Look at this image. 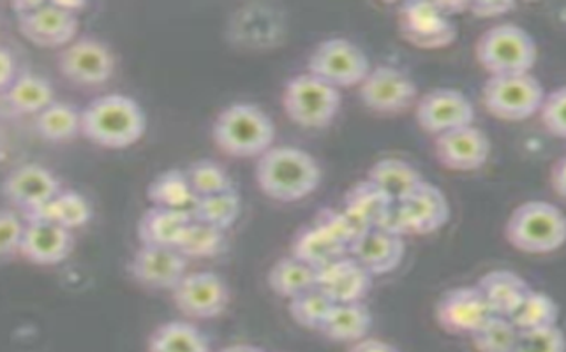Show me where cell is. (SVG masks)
<instances>
[{"instance_id": "6da1fadb", "label": "cell", "mask_w": 566, "mask_h": 352, "mask_svg": "<svg viewBox=\"0 0 566 352\" xmlns=\"http://www.w3.org/2000/svg\"><path fill=\"white\" fill-rule=\"evenodd\" d=\"M258 188L280 203H295L313 194L322 182L318 161L296 147H272L258 157Z\"/></svg>"}, {"instance_id": "7a4b0ae2", "label": "cell", "mask_w": 566, "mask_h": 352, "mask_svg": "<svg viewBox=\"0 0 566 352\" xmlns=\"http://www.w3.org/2000/svg\"><path fill=\"white\" fill-rule=\"evenodd\" d=\"M147 131V115L133 97L106 94L82 109V136L103 148L133 147Z\"/></svg>"}, {"instance_id": "3957f363", "label": "cell", "mask_w": 566, "mask_h": 352, "mask_svg": "<svg viewBox=\"0 0 566 352\" xmlns=\"http://www.w3.org/2000/svg\"><path fill=\"white\" fill-rule=\"evenodd\" d=\"M213 143L237 159L260 157L272 148L275 126L260 106L235 103L222 109L212 126Z\"/></svg>"}, {"instance_id": "277c9868", "label": "cell", "mask_w": 566, "mask_h": 352, "mask_svg": "<svg viewBox=\"0 0 566 352\" xmlns=\"http://www.w3.org/2000/svg\"><path fill=\"white\" fill-rule=\"evenodd\" d=\"M505 236L521 253H554L565 244V215L549 201H526L506 221Z\"/></svg>"}, {"instance_id": "5b68a950", "label": "cell", "mask_w": 566, "mask_h": 352, "mask_svg": "<svg viewBox=\"0 0 566 352\" xmlns=\"http://www.w3.org/2000/svg\"><path fill=\"white\" fill-rule=\"evenodd\" d=\"M82 2H20L18 26L25 40L40 49H64L78 34Z\"/></svg>"}, {"instance_id": "8992f818", "label": "cell", "mask_w": 566, "mask_h": 352, "mask_svg": "<svg viewBox=\"0 0 566 352\" xmlns=\"http://www.w3.org/2000/svg\"><path fill=\"white\" fill-rule=\"evenodd\" d=\"M476 61L491 76L530 73L538 49L530 32L515 23H501L480 35Z\"/></svg>"}, {"instance_id": "52a82bcc", "label": "cell", "mask_w": 566, "mask_h": 352, "mask_svg": "<svg viewBox=\"0 0 566 352\" xmlns=\"http://www.w3.org/2000/svg\"><path fill=\"white\" fill-rule=\"evenodd\" d=\"M283 108L296 126L323 129L339 114L340 90L311 73L296 74L284 87Z\"/></svg>"}, {"instance_id": "ba28073f", "label": "cell", "mask_w": 566, "mask_h": 352, "mask_svg": "<svg viewBox=\"0 0 566 352\" xmlns=\"http://www.w3.org/2000/svg\"><path fill=\"white\" fill-rule=\"evenodd\" d=\"M545 92L532 73L489 76L482 88L485 109L493 117L521 122L538 114Z\"/></svg>"}, {"instance_id": "9c48e42d", "label": "cell", "mask_w": 566, "mask_h": 352, "mask_svg": "<svg viewBox=\"0 0 566 352\" xmlns=\"http://www.w3.org/2000/svg\"><path fill=\"white\" fill-rule=\"evenodd\" d=\"M307 70V73L340 90L360 85L370 71V64L364 50L354 41L331 38L322 41L311 53Z\"/></svg>"}, {"instance_id": "30bf717a", "label": "cell", "mask_w": 566, "mask_h": 352, "mask_svg": "<svg viewBox=\"0 0 566 352\" xmlns=\"http://www.w3.org/2000/svg\"><path fill=\"white\" fill-rule=\"evenodd\" d=\"M449 218L450 205L443 191L432 183L423 182L410 198L394 206L385 230L402 238L408 235H431L441 230Z\"/></svg>"}, {"instance_id": "8fae6325", "label": "cell", "mask_w": 566, "mask_h": 352, "mask_svg": "<svg viewBox=\"0 0 566 352\" xmlns=\"http://www.w3.org/2000/svg\"><path fill=\"white\" fill-rule=\"evenodd\" d=\"M57 66L71 83L97 87L114 76L115 55L108 44L92 35H82L62 49Z\"/></svg>"}, {"instance_id": "7c38bea8", "label": "cell", "mask_w": 566, "mask_h": 352, "mask_svg": "<svg viewBox=\"0 0 566 352\" xmlns=\"http://www.w3.org/2000/svg\"><path fill=\"white\" fill-rule=\"evenodd\" d=\"M358 96L370 111L402 114L419 99V88L410 74L394 66L370 67L358 85Z\"/></svg>"}, {"instance_id": "4fadbf2b", "label": "cell", "mask_w": 566, "mask_h": 352, "mask_svg": "<svg viewBox=\"0 0 566 352\" xmlns=\"http://www.w3.org/2000/svg\"><path fill=\"white\" fill-rule=\"evenodd\" d=\"M177 309L192 319L219 318L230 305V287L213 271L186 274L171 289Z\"/></svg>"}, {"instance_id": "5bb4252c", "label": "cell", "mask_w": 566, "mask_h": 352, "mask_svg": "<svg viewBox=\"0 0 566 352\" xmlns=\"http://www.w3.org/2000/svg\"><path fill=\"white\" fill-rule=\"evenodd\" d=\"M401 34L411 46L422 50L447 49L458 38V26L441 4L410 2L399 14Z\"/></svg>"}, {"instance_id": "9a60e30c", "label": "cell", "mask_w": 566, "mask_h": 352, "mask_svg": "<svg viewBox=\"0 0 566 352\" xmlns=\"http://www.w3.org/2000/svg\"><path fill=\"white\" fill-rule=\"evenodd\" d=\"M417 122L429 135L440 136L475 120V106L455 88H434L417 100Z\"/></svg>"}, {"instance_id": "2e32d148", "label": "cell", "mask_w": 566, "mask_h": 352, "mask_svg": "<svg viewBox=\"0 0 566 352\" xmlns=\"http://www.w3.org/2000/svg\"><path fill=\"white\" fill-rule=\"evenodd\" d=\"M61 191L57 177L34 162L18 166L2 182V194L14 209L22 210L23 217L43 209Z\"/></svg>"}, {"instance_id": "e0dca14e", "label": "cell", "mask_w": 566, "mask_h": 352, "mask_svg": "<svg viewBox=\"0 0 566 352\" xmlns=\"http://www.w3.org/2000/svg\"><path fill=\"white\" fill-rule=\"evenodd\" d=\"M491 140L479 127L467 126L436 136V159L452 171H475L491 157Z\"/></svg>"}, {"instance_id": "ac0fdd59", "label": "cell", "mask_w": 566, "mask_h": 352, "mask_svg": "<svg viewBox=\"0 0 566 352\" xmlns=\"http://www.w3.org/2000/svg\"><path fill=\"white\" fill-rule=\"evenodd\" d=\"M129 274L136 282L159 291H171L188 274V259L174 247L142 245L129 262Z\"/></svg>"}, {"instance_id": "d6986e66", "label": "cell", "mask_w": 566, "mask_h": 352, "mask_svg": "<svg viewBox=\"0 0 566 352\" xmlns=\"http://www.w3.org/2000/svg\"><path fill=\"white\" fill-rule=\"evenodd\" d=\"M491 316L493 312L475 286L450 289L436 307L438 324L453 335H471Z\"/></svg>"}, {"instance_id": "ffe728a7", "label": "cell", "mask_w": 566, "mask_h": 352, "mask_svg": "<svg viewBox=\"0 0 566 352\" xmlns=\"http://www.w3.org/2000/svg\"><path fill=\"white\" fill-rule=\"evenodd\" d=\"M73 231L50 221H25L20 254L34 265L53 266L73 253Z\"/></svg>"}, {"instance_id": "44dd1931", "label": "cell", "mask_w": 566, "mask_h": 352, "mask_svg": "<svg viewBox=\"0 0 566 352\" xmlns=\"http://www.w3.org/2000/svg\"><path fill=\"white\" fill-rule=\"evenodd\" d=\"M405 238L385 227L367 230L358 236L348 254L355 262L369 271L370 277L392 274L405 257Z\"/></svg>"}, {"instance_id": "7402d4cb", "label": "cell", "mask_w": 566, "mask_h": 352, "mask_svg": "<svg viewBox=\"0 0 566 352\" xmlns=\"http://www.w3.org/2000/svg\"><path fill=\"white\" fill-rule=\"evenodd\" d=\"M316 287H319L334 303H355L369 295L373 277L354 257L346 254L318 270Z\"/></svg>"}, {"instance_id": "603a6c76", "label": "cell", "mask_w": 566, "mask_h": 352, "mask_svg": "<svg viewBox=\"0 0 566 352\" xmlns=\"http://www.w3.org/2000/svg\"><path fill=\"white\" fill-rule=\"evenodd\" d=\"M475 287L493 316L506 319H510L532 291L530 284L512 270L489 271L484 277H480Z\"/></svg>"}, {"instance_id": "cb8c5ba5", "label": "cell", "mask_w": 566, "mask_h": 352, "mask_svg": "<svg viewBox=\"0 0 566 352\" xmlns=\"http://www.w3.org/2000/svg\"><path fill=\"white\" fill-rule=\"evenodd\" d=\"M394 206L396 203L375 183L361 180L346 192L343 210L364 230H375L387 226Z\"/></svg>"}, {"instance_id": "d4e9b609", "label": "cell", "mask_w": 566, "mask_h": 352, "mask_svg": "<svg viewBox=\"0 0 566 352\" xmlns=\"http://www.w3.org/2000/svg\"><path fill=\"white\" fill-rule=\"evenodd\" d=\"M191 213L186 210L150 206L138 222V238L148 247L177 248L184 231L191 224Z\"/></svg>"}, {"instance_id": "484cf974", "label": "cell", "mask_w": 566, "mask_h": 352, "mask_svg": "<svg viewBox=\"0 0 566 352\" xmlns=\"http://www.w3.org/2000/svg\"><path fill=\"white\" fill-rule=\"evenodd\" d=\"M367 180L381 189L396 205L410 198L426 182L413 164L396 157H385L370 166Z\"/></svg>"}, {"instance_id": "4316f807", "label": "cell", "mask_w": 566, "mask_h": 352, "mask_svg": "<svg viewBox=\"0 0 566 352\" xmlns=\"http://www.w3.org/2000/svg\"><path fill=\"white\" fill-rule=\"evenodd\" d=\"M370 327H373V313L364 301H355V303L334 305L319 331L334 342L355 344L358 340L367 339Z\"/></svg>"}, {"instance_id": "83f0119b", "label": "cell", "mask_w": 566, "mask_h": 352, "mask_svg": "<svg viewBox=\"0 0 566 352\" xmlns=\"http://www.w3.org/2000/svg\"><path fill=\"white\" fill-rule=\"evenodd\" d=\"M4 94L9 108L23 115L41 114L55 100V90L49 79L32 73L17 74Z\"/></svg>"}, {"instance_id": "f1b7e54d", "label": "cell", "mask_w": 566, "mask_h": 352, "mask_svg": "<svg viewBox=\"0 0 566 352\" xmlns=\"http://www.w3.org/2000/svg\"><path fill=\"white\" fill-rule=\"evenodd\" d=\"M92 218V206L87 198L80 192L64 191L62 189L57 196L53 198L43 209L35 210L23 217V221H50L59 226L74 231L88 224Z\"/></svg>"}, {"instance_id": "f546056e", "label": "cell", "mask_w": 566, "mask_h": 352, "mask_svg": "<svg viewBox=\"0 0 566 352\" xmlns=\"http://www.w3.org/2000/svg\"><path fill=\"white\" fill-rule=\"evenodd\" d=\"M348 248L343 247L339 242L332 238L328 233L311 224V226L302 227L293 238L292 244V256L296 259L307 263L313 266L316 270L323 268V266L331 265L332 262H336L339 257L346 256Z\"/></svg>"}, {"instance_id": "4dcf8cb0", "label": "cell", "mask_w": 566, "mask_h": 352, "mask_svg": "<svg viewBox=\"0 0 566 352\" xmlns=\"http://www.w3.org/2000/svg\"><path fill=\"white\" fill-rule=\"evenodd\" d=\"M148 352H210V342L191 322L171 321L154 330Z\"/></svg>"}, {"instance_id": "1f68e13d", "label": "cell", "mask_w": 566, "mask_h": 352, "mask_svg": "<svg viewBox=\"0 0 566 352\" xmlns=\"http://www.w3.org/2000/svg\"><path fill=\"white\" fill-rule=\"evenodd\" d=\"M266 279L275 295L292 300L295 296L316 287L318 270L290 254L274 263Z\"/></svg>"}, {"instance_id": "d6a6232c", "label": "cell", "mask_w": 566, "mask_h": 352, "mask_svg": "<svg viewBox=\"0 0 566 352\" xmlns=\"http://www.w3.org/2000/svg\"><path fill=\"white\" fill-rule=\"evenodd\" d=\"M35 131L46 141L64 143L82 135V109L53 100L49 108L35 115Z\"/></svg>"}, {"instance_id": "836d02e7", "label": "cell", "mask_w": 566, "mask_h": 352, "mask_svg": "<svg viewBox=\"0 0 566 352\" xmlns=\"http://www.w3.org/2000/svg\"><path fill=\"white\" fill-rule=\"evenodd\" d=\"M147 198L153 206L186 210L189 213L197 201L186 171L182 170H166L165 173L157 174L156 179L148 183Z\"/></svg>"}, {"instance_id": "e575fe53", "label": "cell", "mask_w": 566, "mask_h": 352, "mask_svg": "<svg viewBox=\"0 0 566 352\" xmlns=\"http://www.w3.org/2000/svg\"><path fill=\"white\" fill-rule=\"evenodd\" d=\"M242 210L239 192L235 189L231 191L219 192L213 196L197 198L191 209L192 221L203 222L209 226L227 231L235 224Z\"/></svg>"}, {"instance_id": "d590c367", "label": "cell", "mask_w": 566, "mask_h": 352, "mask_svg": "<svg viewBox=\"0 0 566 352\" xmlns=\"http://www.w3.org/2000/svg\"><path fill=\"white\" fill-rule=\"evenodd\" d=\"M558 303L549 295L541 291H530L518 309L510 316V322L517 331L542 330V328L558 327Z\"/></svg>"}, {"instance_id": "8d00e7d4", "label": "cell", "mask_w": 566, "mask_h": 352, "mask_svg": "<svg viewBox=\"0 0 566 352\" xmlns=\"http://www.w3.org/2000/svg\"><path fill=\"white\" fill-rule=\"evenodd\" d=\"M224 248H227V231L198 221H191L177 245V250L188 262L189 259H209V257L219 256Z\"/></svg>"}, {"instance_id": "74e56055", "label": "cell", "mask_w": 566, "mask_h": 352, "mask_svg": "<svg viewBox=\"0 0 566 352\" xmlns=\"http://www.w3.org/2000/svg\"><path fill=\"white\" fill-rule=\"evenodd\" d=\"M186 177H188L189 185L197 198L213 196L219 192L235 189L228 171L212 159H200V161L192 162L186 170Z\"/></svg>"}, {"instance_id": "f35d334b", "label": "cell", "mask_w": 566, "mask_h": 352, "mask_svg": "<svg viewBox=\"0 0 566 352\" xmlns=\"http://www.w3.org/2000/svg\"><path fill=\"white\" fill-rule=\"evenodd\" d=\"M334 305L319 287H313L290 300V313L301 327L319 331Z\"/></svg>"}, {"instance_id": "ab89813d", "label": "cell", "mask_w": 566, "mask_h": 352, "mask_svg": "<svg viewBox=\"0 0 566 352\" xmlns=\"http://www.w3.org/2000/svg\"><path fill=\"white\" fill-rule=\"evenodd\" d=\"M517 335L518 331L510 319L491 316L470 337L479 352H514Z\"/></svg>"}, {"instance_id": "60d3db41", "label": "cell", "mask_w": 566, "mask_h": 352, "mask_svg": "<svg viewBox=\"0 0 566 352\" xmlns=\"http://www.w3.org/2000/svg\"><path fill=\"white\" fill-rule=\"evenodd\" d=\"M313 224L322 227L325 233L332 236V238L339 242L343 247L348 248L357 242L358 236L361 233H366L367 230L355 222L354 218L349 217L345 210L336 209H319L314 217Z\"/></svg>"}, {"instance_id": "b9f144b4", "label": "cell", "mask_w": 566, "mask_h": 352, "mask_svg": "<svg viewBox=\"0 0 566 352\" xmlns=\"http://www.w3.org/2000/svg\"><path fill=\"white\" fill-rule=\"evenodd\" d=\"M565 105L566 88L558 87L549 94H545L541 108H538L545 131L558 140H565L566 136Z\"/></svg>"}, {"instance_id": "7bdbcfd3", "label": "cell", "mask_w": 566, "mask_h": 352, "mask_svg": "<svg viewBox=\"0 0 566 352\" xmlns=\"http://www.w3.org/2000/svg\"><path fill=\"white\" fill-rule=\"evenodd\" d=\"M514 352H565V339L558 327L518 331Z\"/></svg>"}, {"instance_id": "ee69618b", "label": "cell", "mask_w": 566, "mask_h": 352, "mask_svg": "<svg viewBox=\"0 0 566 352\" xmlns=\"http://www.w3.org/2000/svg\"><path fill=\"white\" fill-rule=\"evenodd\" d=\"M25 221L11 210H0V259L20 254Z\"/></svg>"}, {"instance_id": "f6af8a7d", "label": "cell", "mask_w": 566, "mask_h": 352, "mask_svg": "<svg viewBox=\"0 0 566 352\" xmlns=\"http://www.w3.org/2000/svg\"><path fill=\"white\" fill-rule=\"evenodd\" d=\"M514 2H467V11L476 18H493L514 11Z\"/></svg>"}, {"instance_id": "bcb514c9", "label": "cell", "mask_w": 566, "mask_h": 352, "mask_svg": "<svg viewBox=\"0 0 566 352\" xmlns=\"http://www.w3.org/2000/svg\"><path fill=\"white\" fill-rule=\"evenodd\" d=\"M14 78H17V61L13 53L0 46V92H4Z\"/></svg>"}, {"instance_id": "7dc6e473", "label": "cell", "mask_w": 566, "mask_h": 352, "mask_svg": "<svg viewBox=\"0 0 566 352\" xmlns=\"http://www.w3.org/2000/svg\"><path fill=\"white\" fill-rule=\"evenodd\" d=\"M551 188L556 192V196L565 198L566 194V159L559 157L551 168Z\"/></svg>"}, {"instance_id": "c3c4849f", "label": "cell", "mask_w": 566, "mask_h": 352, "mask_svg": "<svg viewBox=\"0 0 566 352\" xmlns=\"http://www.w3.org/2000/svg\"><path fill=\"white\" fill-rule=\"evenodd\" d=\"M349 352H401L396 345L388 344L384 340L361 339L355 342Z\"/></svg>"}, {"instance_id": "681fc988", "label": "cell", "mask_w": 566, "mask_h": 352, "mask_svg": "<svg viewBox=\"0 0 566 352\" xmlns=\"http://www.w3.org/2000/svg\"><path fill=\"white\" fill-rule=\"evenodd\" d=\"M218 352H265L262 348L253 344H233L219 349Z\"/></svg>"}]
</instances>
